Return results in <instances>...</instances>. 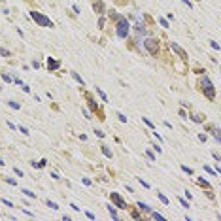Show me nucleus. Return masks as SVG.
I'll list each match as a JSON object with an SVG mask.
<instances>
[{
    "label": "nucleus",
    "mask_w": 221,
    "mask_h": 221,
    "mask_svg": "<svg viewBox=\"0 0 221 221\" xmlns=\"http://www.w3.org/2000/svg\"><path fill=\"white\" fill-rule=\"evenodd\" d=\"M117 117H119V121H121V123H125V121H127V117L123 115V113H117Z\"/></svg>",
    "instance_id": "nucleus-27"
},
{
    "label": "nucleus",
    "mask_w": 221,
    "mask_h": 221,
    "mask_svg": "<svg viewBox=\"0 0 221 221\" xmlns=\"http://www.w3.org/2000/svg\"><path fill=\"white\" fill-rule=\"evenodd\" d=\"M0 55H2V57H9V53L6 49H0Z\"/></svg>",
    "instance_id": "nucleus-31"
},
{
    "label": "nucleus",
    "mask_w": 221,
    "mask_h": 221,
    "mask_svg": "<svg viewBox=\"0 0 221 221\" xmlns=\"http://www.w3.org/2000/svg\"><path fill=\"white\" fill-rule=\"evenodd\" d=\"M181 170H183V172H185V174H193V170H191V168H189V166H181Z\"/></svg>",
    "instance_id": "nucleus-25"
},
{
    "label": "nucleus",
    "mask_w": 221,
    "mask_h": 221,
    "mask_svg": "<svg viewBox=\"0 0 221 221\" xmlns=\"http://www.w3.org/2000/svg\"><path fill=\"white\" fill-rule=\"evenodd\" d=\"M212 134H214V138H216L217 142H221V131L219 129H212Z\"/></svg>",
    "instance_id": "nucleus-11"
},
{
    "label": "nucleus",
    "mask_w": 221,
    "mask_h": 221,
    "mask_svg": "<svg viewBox=\"0 0 221 221\" xmlns=\"http://www.w3.org/2000/svg\"><path fill=\"white\" fill-rule=\"evenodd\" d=\"M4 164H6V162H4V161H2V159H0V166H4Z\"/></svg>",
    "instance_id": "nucleus-36"
},
{
    "label": "nucleus",
    "mask_w": 221,
    "mask_h": 221,
    "mask_svg": "<svg viewBox=\"0 0 221 221\" xmlns=\"http://www.w3.org/2000/svg\"><path fill=\"white\" fill-rule=\"evenodd\" d=\"M129 30H131L129 21H127L125 17H119L117 15V28H115V34H117L119 38H127L129 36Z\"/></svg>",
    "instance_id": "nucleus-2"
},
{
    "label": "nucleus",
    "mask_w": 221,
    "mask_h": 221,
    "mask_svg": "<svg viewBox=\"0 0 221 221\" xmlns=\"http://www.w3.org/2000/svg\"><path fill=\"white\" fill-rule=\"evenodd\" d=\"M95 9L98 11V13H104V4H102V2H96V4H95Z\"/></svg>",
    "instance_id": "nucleus-13"
},
{
    "label": "nucleus",
    "mask_w": 221,
    "mask_h": 221,
    "mask_svg": "<svg viewBox=\"0 0 221 221\" xmlns=\"http://www.w3.org/2000/svg\"><path fill=\"white\" fill-rule=\"evenodd\" d=\"M96 93H98V95H100V98H102L104 102H108V96H106V93H104V91H100V87H98V89H96Z\"/></svg>",
    "instance_id": "nucleus-14"
},
{
    "label": "nucleus",
    "mask_w": 221,
    "mask_h": 221,
    "mask_svg": "<svg viewBox=\"0 0 221 221\" xmlns=\"http://www.w3.org/2000/svg\"><path fill=\"white\" fill-rule=\"evenodd\" d=\"M159 200H161L162 204H168V199L164 197V195H161V193H159Z\"/></svg>",
    "instance_id": "nucleus-21"
},
{
    "label": "nucleus",
    "mask_w": 221,
    "mask_h": 221,
    "mask_svg": "<svg viewBox=\"0 0 221 221\" xmlns=\"http://www.w3.org/2000/svg\"><path fill=\"white\" fill-rule=\"evenodd\" d=\"M87 102H89V106H91V108H93V110H96V102H95V100H93V98H91L89 95H87Z\"/></svg>",
    "instance_id": "nucleus-15"
},
{
    "label": "nucleus",
    "mask_w": 221,
    "mask_h": 221,
    "mask_svg": "<svg viewBox=\"0 0 221 221\" xmlns=\"http://www.w3.org/2000/svg\"><path fill=\"white\" fill-rule=\"evenodd\" d=\"M191 117H193L195 123H202V121H204V115H200V113H197V115H191Z\"/></svg>",
    "instance_id": "nucleus-12"
},
{
    "label": "nucleus",
    "mask_w": 221,
    "mask_h": 221,
    "mask_svg": "<svg viewBox=\"0 0 221 221\" xmlns=\"http://www.w3.org/2000/svg\"><path fill=\"white\" fill-rule=\"evenodd\" d=\"M9 106H11L13 110H19V108H21V106H19L17 102H13V100H9Z\"/></svg>",
    "instance_id": "nucleus-22"
},
{
    "label": "nucleus",
    "mask_w": 221,
    "mask_h": 221,
    "mask_svg": "<svg viewBox=\"0 0 221 221\" xmlns=\"http://www.w3.org/2000/svg\"><path fill=\"white\" fill-rule=\"evenodd\" d=\"M159 23H161V27H164V28H168V21L164 17H159Z\"/></svg>",
    "instance_id": "nucleus-18"
},
{
    "label": "nucleus",
    "mask_w": 221,
    "mask_h": 221,
    "mask_svg": "<svg viewBox=\"0 0 221 221\" xmlns=\"http://www.w3.org/2000/svg\"><path fill=\"white\" fill-rule=\"evenodd\" d=\"M199 140L200 142H206V134H199Z\"/></svg>",
    "instance_id": "nucleus-34"
},
{
    "label": "nucleus",
    "mask_w": 221,
    "mask_h": 221,
    "mask_svg": "<svg viewBox=\"0 0 221 221\" xmlns=\"http://www.w3.org/2000/svg\"><path fill=\"white\" fill-rule=\"evenodd\" d=\"M23 193L27 195V197H30V199H34V197H36V195L32 193V191H28V189H23Z\"/></svg>",
    "instance_id": "nucleus-20"
},
{
    "label": "nucleus",
    "mask_w": 221,
    "mask_h": 221,
    "mask_svg": "<svg viewBox=\"0 0 221 221\" xmlns=\"http://www.w3.org/2000/svg\"><path fill=\"white\" fill-rule=\"evenodd\" d=\"M30 15H32V19H34V21H36L38 25H42V27H45V28H51V27H53L51 19H47L45 15L38 13V11H30Z\"/></svg>",
    "instance_id": "nucleus-4"
},
{
    "label": "nucleus",
    "mask_w": 221,
    "mask_h": 221,
    "mask_svg": "<svg viewBox=\"0 0 221 221\" xmlns=\"http://www.w3.org/2000/svg\"><path fill=\"white\" fill-rule=\"evenodd\" d=\"M47 68H49V70H55V68H59V61H53L49 57V59H47Z\"/></svg>",
    "instance_id": "nucleus-7"
},
{
    "label": "nucleus",
    "mask_w": 221,
    "mask_h": 221,
    "mask_svg": "<svg viewBox=\"0 0 221 221\" xmlns=\"http://www.w3.org/2000/svg\"><path fill=\"white\" fill-rule=\"evenodd\" d=\"M45 204H47V206H49L51 210H59V206H57L55 202H51V200H45Z\"/></svg>",
    "instance_id": "nucleus-17"
},
{
    "label": "nucleus",
    "mask_w": 221,
    "mask_h": 221,
    "mask_svg": "<svg viewBox=\"0 0 221 221\" xmlns=\"http://www.w3.org/2000/svg\"><path fill=\"white\" fill-rule=\"evenodd\" d=\"M95 134L98 136V138H104V132H102V131H98V129H96V131H95Z\"/></svg>",
    "instance_id": "nucleus-29"
},
{
    "label": "nucleus",
    "mask_w": 221,
    "mask_h": 221,
    "mask_svg": "<svg viewBox=\"0 0 221 221\" xmlns=\"http://www.w3.org/2000/svg\"><path fill=\"white\" fill-rule=\"evenodd\" d=\"M144 47L148 53L151 55H157L159 53V47H161V42L157 38H144Z\"/></svg>",
    "instance_id": "nucleus-3"
},
{
    "label": "nucleus",
    "mask_w": 221,
    "mask_h": 221,
    "mask_svg": "<svg viewBox=\"0 0 221 221\" xmlns=\"http://www.w3.org/2000/svg\"><path fill=\"white\" fill-rule=\"evenodd\" d=\"M70 76H72V77H74V80H76V81H77V83H80V85H85V81H83V80H81V77H80V76H77V72H70Z\"/></svg>",
    "instance_id": "nucleus-10"
},
{
    "label": "nucleus",
    "mask_w": 221,
    "mask_h": 221,
    "mask_svg": "<svg viewBox=\"0 0 221 221\" xmlns=\"http://www.w3.org/2000/svg\"><path fill=\"white\" fill-rule=\"evenodd\" d=\"M102 153L106 155V157H112V151H110L108 148H102Z\"/></svg>",
    "instance_id": "nucleus-23"
},
{
    "label": "nucleus",
    "mask_w": 221,
    "mask_h": 221,
    "mask_svg": "<svg viewBox=\"0 0 221 221\" xmlns=\"http://www.w3.org/2000/svg\"><path fill=\"white\" fill-rule=\"evenodd\" d=\"M170 45H172V49L176 51V53H178V55H180L181 59H187V53H185V51H183V49H181V47H180V45H178V44H176V42H172V44H170Z\"/></svg>",
    "instance_id": "nucleus-6"
},
{
    "label": "nucleus",
    "mask_w": 221,
    "mask_h": 221,
    "mask_svg": "<svg viewBox=\"0 0 221 221\" xmlns=\"http://www.w3.org/2000/svg\"><path fill=\"white\" fill-rule=\"evenodd\" d=\"M180 202L183 204V208H189V202H187V200H185V199H180Z\"/></svg>",
    "instance_id": "nucleus-30"
},
{
    "label": "nucleus",
    "mask_w": 221,
    "mask_h": 221,
    "mask_svg": "<svg viewBox=\"0 0 221 221\" xmlns=\"http://www.w3.org/2000/svg\"><path fill=\"white\" fill-rule=\"evenodd\" d=\"M106 208H108V212H110V216H112L113 219H119V217H117V212H115V208H113L112 204H108V206H106Z\"/></svg>",
    "instance_id": "nucleus-9"
},
{
    "label": "nucleus",
    "mask_w": 221,
    "mask_h": 221,
    "mask_svg": "<svg viewBox=\"0 0 221 221\" xmlns=\"http://www.w3.org/2000/svg\"><path fill=\"white\" fill-rule=\"evenodd\" d=\"M217 172H221V166H217Z\"/></svg>",
    "instance_id": "nucleus-37"
},
{
    "label": "nucleus",
    "mask_w": 221,
    "mask_h": 221,
    "mask_svg": "<svg viewBox=\"0 0 221 221\" xmlns=\"http://www.w3.org/2000/svg\"><path fill=\"white\" fill-rule=\"evenodd\" d=\"M110 199H112V202L115 204L117 208H121V210H127V202L123 200V197L119 193H110Z\"/></svg>",
    "instance_id": "nucleus-5"
},
{
    "label": "nucleus",
    "mask_w": 221,
    "mask_h": 221,
    "mask_svg": "<svg viewBox=\"0 0 221 221\" xmlns=\"http://www.w3.org/2000/svg\"><path fill=\"white\" fill-rule=\"evenodd\" d=\"M210 45H212V47H214V49H221V47H219V44H217V42H210Z\"/></svg>",
    "instance_id": "nucleus-24"
},
{
    "label": "nucleus",
    "mask_w": 221,
    "mask_h": 221,
    "mask_svg": "<svg viewBox=\"0 0 221 221\" xmlns=\"http://www.w3.org/2000/svg\"><path fill=\"white\" fill-rule=\"evenodd\" d=\"M199 183L202 185V187H206V189H210V183H208V181H204L202 178H199Z\"/></svg>",
    "instance_id": "nucleus-19"
},
{
    "label": "nucleus",
    "mask_w": 221,
    "mask_h": 221,
    "mask_svg": "<svg viewBox=\"0 0 221 221\" xmlns=\"http://www.w3.org/2000/svg\"><path fill=\"white\" fill-rule=\"evenodd\" d=\"M131 216H132V217H134V219H140V214H138V212H132V214H131Z\"/></svg>",
    "instance_id": "nucleus-33"
},
{
    "label": "nucleus",
    "mask_w": 221,
    "mask_h": 221,
    "mask_svg": "<svg viewBox=\"0 0 221 221\" xmlns=\"http://www.w3.org/2000/svg\"><path fill=\"white\" fill-rule=\"evenodd\" d=\"M19 131H21L23 134H28V129H25V127H19Z\"/></svg>",
    "instance_id": "nucleus-32"
},
{
    "label": "nucleus",
    "mask_w": 221,
    "mask_h": 221,
    "mask_svg": "<svg viewBox=\"0 0 221 221\" xmlns=\"http://www.w3.org/2000/svg\"><path fill=\"white\" fill-rule=\"evenodd\" d=\"M138 208H140L144 214H151V208H149L148 204H144V202H138Z\"/></svg>",
    "instance_id": "nucleus-8"
},
{
    "label": "nucleus",
    "mask_w": 221,
    "mask_h": 221,
    "mask_svg": "<svg viewBox=\"0 0 221 221\" xmlns=\"http://www.w3.org/2000/svg\"><path fill=\"white\" fill-rule=\"evenodd\" d=\"M181 2H185V4H187V6H189V8H193V4H191V2H189V0H181Z\"/></svg>",
    "instance_id": "nucleus-35"
},
{
    "label": "nucleus",
    "mask_w": 221,
    "mask_h": 221,
    "mask_svg": "<svg viewBox=\"0 0 221 221\" xmlns=\"http://www.w3.org/2000/svg\"><path fill=\"white\" fill-rule=\"evenodd\" d=\"M144 123H146V125H148V127H149V129H153V123L149 121V119H146V117H144Z\"/></svg>",
    "instance_id": "nucleus-26"
},
{
    "label": "nucleus",
    "mask_w": 221,
    "mask_h": 221,
    "mask_svg": "<svg viewBox=\"0 0 221 221\" xmlns=\"http://www.w3.org/2000/svg\"><path fill=\"white\" fill-rule=\"evenodd\" d=\"M199 85H200V89H202V93L206 95L208 100H216V89H214V85H212V81H210V77H200Z\"/></svg>",
    "instance_id": "nucleus-1"
},
{
    "label": "nucleus",
    "mask_w": 221,
    "mask_h": 221,
    "mask_svg": "<svg viewBox=\"0 0 221 221\" xmlns=\"http://www.w3.org/2000/svg\"><path fill=\"white\" fill-rule=\"evenodd\" d=\"M149 216L153 217V219H164V216H161V214H159V212H151V214H149Z\"/></svg>",
    "instance_id": "nucleus-16"
},
{
    "label": "nucleus",
    "mask_w": 221,
    "mask_h": 221,
    "mask_svg": "<svg viewBox=\"0 0 221 221\" xmlns=\"http://www.w3.org/2000/svg\"><path fill=\"white\" fill-rule=\"evenodd\" d=\"M2 204H6V206H9V208H13V204L9 202V200H6V199H2Z\"/></svg>",
    "instance_id": "nucleus-28"
}]
</instances>
